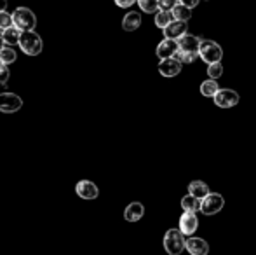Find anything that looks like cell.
I'll use <instances>...</instances> for the list:
<instances>
[{"label": "cell", "instance_id": "obj_32", "mask_svg": "<svg viewBox=\"0 0 256 255\" xmlns=\"http://www.w3.org/2000/svg\"><path fill=\"white\" fill-rule=\"evenodd\" d=\"M6 48V42H4V34H2V30H0V51Z\"/></svg>", "mask_w": 256, "mask_h": 255}, {"label": "cell", "instance_id": "obj_33", "mask_svg": "<svg viewBox=\"0 0 256 255\" xmlns=\"http://www.w3.org/2000/svg\"><path fill=\"white\" fill-rule=\"evenodd\" d=\"M7 9V0H0V13Z\"/></svg>", "mask_w": 256, "mask_h": 255}, {"label": "cell", "instance_id": "obj_9", "mask_svg": "<svg viewBox=\"0 0 256 255\" xmlns=\"http://www.w3.org/2000/svg\"><path fill=\"white\" fill-rule=\"evenodd\" d=\"M182 62H180L178 58H166V60H160V63H158V72H160L162 77H176V75L182 72Z\"/></svg>", "mask_w": 256, "mask_h": 255}, {"label": "cell", "instance_id": "obj_12", "mask_svg": "<svg viewBox=\"0 0 256 255\" xmlns=\"http://www.w3.org/2000/svg\"><path fill=\"white\" fill-rule=\"evenodd\" d=\"M75 192L82 197V199H96L100 196L98 185L92 184L89 180H80L77 185H75Z\"/></svg>", "mask_w": 256, "mask_h": 255}, {"label": "cell", "instance_id": "obj_5", "mask_svg": "<svg viewBox=\"0 0 256 255\" xmlns=\"http://www.w3.org/2000/svg\"><path fill=\"white\" fill-rule=\"evenodd\" d=\"M223 204H225V199H223L222 194L209 192L208 196L200 201V211H202V215L211 217V215H216L223 210Z\"/></svg>", "mask_w": 256, "mask_h": 255}, {"label": "cell", "instance_id": "obj_11", "mask_svg": "<svg viewBox=\"0 0 256 255\" xmlns=\"http://www.w3.org/2000/svg\"><path fill=\"white\" fill-rule=\"evenodd\" d=\"M186 28H188L186 21L174 20V21H171V23H169L168 27L164 28V37L166 39H174V41H178L180 37H183V35L186 34Z\"/></svg>", "mask_w": 256, "mask_h": 255}, {"label": "cell", "instance_id": "obj_15", "mask_svg": "<svg viewBox=\"0 0 256 255\" xmlns=\"http://www.w3.org/2000/svg\"><path fill=\"white\" fill-rule=\"evenodd\" d=\"M143 215H145V206L138 201L128 204L124 210V218L128 222H138L140 218H143Z\"/></svg>", "mask_w": 256, "mask_h": 255}, {"label": "cell", "instance_id": "obj_22", "mask_svg": "<svg viewBox=\"0 0 256 255\" xmlns=\"http://www.w3.org/2000/svg\"><path fill=\"white\" fill-rule=\"evenodd\" d=\"M172 16H174V20L188 21L190 18H192V9L186 7V6H183V4H178V6L172 9Z\"/></svg>", "mask_w": 256, "mask_h": 255}, {"label": "cell", "instance_id": "obj_10", "mask_svg": "<svg viewBox=\"0 0 256 255\" xmlns=\"http://www.w3.org/2000/svg\"><path fill=\"white\" fill-rule=\"evenodd\" d=\"M180 46H178V41H174V39H166L160 42V44L157 46V49H155V55H157L158 60H166V58H172V56L178 53Z\"/></svg>", "mask_w": 256, "mask_h": 255}, {"label": "cell", "instance_id": "obj_28", "mask_svg": "<svg viewBox=\"0 0 256 255\" xmlns=\"http://www.w3.org/2000/svg\"><path fill=\"white\" fill-rule=\"evenodd\" d=\"M180 0H158V11H172Z\"/></svg>", "mask_w": 256, "mask_h": 255}, {"label": "cell", "instance_id": "obj_26", "mask_svg": "<svg viewBox=\"0 0 256 255\" xmlns=\"http://www.w3.org/2000/svg\"><path fill=\"white\" fill-rule=\"evenodd\" d=\"M208 75L209 79H220L223 75V65L222 63H212V65H208Z\"/></svg>", "mask_w": 256, "mask_h": 255}, {"label": "cell", "instance_id": "obj_17", "mask_svg": "<svg viewBox=\"0 0 256 255\" xmlns=\"http://www.w3.org/2000/svg\"><path fill=\"white\" fill-rule=\"evenodd\" d=\"M211 192L209 191V187H208V184L202 180H194V182H190V185H188V194H192V196H196V197H199V199H204L208 194Z\"/></svg>", "mask_w": 256, "mask_h": 255}, {"label": "cell", "instance_id": "obj_20", "mask_svg": "<svg viewBox=\"0 0 256 255\" xmlns=\"http://www.w3.org/2000/svg\"><path fill=\"white\" fill-rule=\"evenodd\" d=\"M171 21H174L172 11H157V14H155V27L164 30Z\"/></svg>", "mask_w": 256, "mask_h": 255}, {"label": "cell", "instance_id": "obj_6", "mask_svg": "<svg viewBox=\"0 0 256 255\" xmlns=\"http://www.w3.org/2000/svg\"><path fill=\"white\" fill-rule=\"evenodd\" d=\"M214 103L220 107V109H232L236 107L237 103L240 102V96L237 91L230 88H223V89H218V93L214 95Z\"/></svg>", "mask_w": 256, "mask_h": 255}, {"label": "cell", "instance_id": "obj_18", "mask_svg": "<svg viewBox=\"0 0 256 255\" xmlns=\"http://www.w3.org/2000/svg\"><path fill=\"white\" fill-rule=\"evenodd\" d=\"M2 34H4V42H6V46H10V48H12V46L20 44L21 30L14 27V25L9 28H6V30H2Z\"/></svg>", "mask_w": 256, "mask_h": 255}, {"label": "cell", "instance_id": "obj_4", "mask_svg": "<svg viewBox=\"0 0 256 255\" xmlns=\"http://www.w3.org/2000/svg\"><path fill=\"white\" fill-rule=\"evenodd\" d=\"M199 56L202 58V62H206L208 65L218 63V62H222V58H223V49L220 48L218 42L202 39L200 48H199Z\"/></svg>", "mask_w": 256, "mask_h": 255}, {"label": "cell", "instance_id": "obj_19", "mask_svg": "<svg viewBox=\"0 0 256 255\" xmlns=\"http://www.w3.org/2000/svg\"><path fill=\"white\" fill-rule=\"evenodd\" d=\"M200 201H202V199L192 196V194H186V196H183L182 197L183 211H196V213H197V211L200 210Z\"/></svg>", "mask_w": 256, "mask_h": 255}, {"label": "cell", "instance_id": "obj_21", "mask_svg": "<svg viewBox=\"0 0 256 255\" xmlns=\"http://www.w3.org/2000/svg\"><path fill=\"white\" fill-rule=\"evenodd\" d=\"M218 82L214 79H208L200 84V95L206 96V98H214V95L218 93Z\"/></svg>", "mask_w": 256, "mask_h": 255}, {"label": "cell", "instance_id": "obj_3", "mask_svg": "<svg viewBox=\"0 0 256 255\" xmlns=\"http://www.w3.org/2000/svg\"><path fill=\"white\" fill-rule=\"evenodd\" d=\"M185 234L178 229H168L164 234V248L169 255H182L185 250Z\"/></svg>", "mask_w": 256, "mask_h": 255}, {"label": "cell", "instance_id": "obj_1", "mask_svg": "<svg viewBox=\"0 0 256 255\" xmlns=\"http://www.w3.org/2000/svg\"><path fill=\"white\" fill-rule=\"evenodd\" d=\"M21 51L28 56H38L44 49V42H42V37L37 34L35 30L30 32H21V39H20V44Z\"/></svg>", "mask_w": 256, "mask_h": 255}, {"label": "cell", "instance_id": "obj_24", "mask_svg": "<svg viewBox=\"0 0 256 255\" xmlns=\"http://www.w3.org/2000/svg\"><path fill=\"white\" fill-rule=\"evenodd\" d=\"M138 6L143 13L154 14L158 11V0H138Z\"/></svg>", "mask_w": 256, "mask_h": 255}, {"label": "cell", "instance_id": "obj_27", "mask_svg": "<svg viewBox=\"0 0 256 255\" xmlns=\"http://www.w3.org/2000/svg\"><path fill=\"white\" fill-rule=\"evenodd\" d=\"M12 14L6 13V11H2L0 13V30H6V28L12 27Z\"/></svg>", "mask_w": 256, "mask_h": 255}, {"label": "cell", "instance_id": "obj_16", "mask_svg": "<svg viewBox=\"0 0 256 255\" xmlns=\"http://www.w3.org/2000/svg\"><path fill=\"white\" fill-rule=\"evenodd\" d=\"M140 27H142V14L136 13V11L128 13L124 16V20H122V28H124L126 32H134V30H138Z\"/></svg>", "mask_w": 256, "mask_h": 255}, {"label": "cell", "instance_id": "obj_13", "mask_svg": "<svg viewBox=\"0 0 256 255\" xmlns=\"http://www.w3.org/2000/svg\"><path fill=\"white\" fill-rule=\"evenodd\" d=\"M185 248L188 250L190 255H208L209 253L208 241L202 238H194V236H190V238L186 239Z\"/></svg>", "mask_w": 256, "mask_h": 255}, {"label": "cell", "instance_id": "obj_8", "mask_svg": "<svg viewBox=\"0 0 256 255\" xmlns=\"http://www.w3.org/2000/svg\"><path fill=\"white\" fill-rule=\"evenodd\" d=\"M199 227V218H197L196 211H183L180 217V231L185 236H192Z\"/></svg>", "mask_w": 256, "mask_h": 255}, {"label": "cell", "instance_id": "obj_25", "mask_svg": "<svg viewBox=\"0 0 256 255\" xmlns=\"http://www.w3.org/2000/svg\"><path fill=\"white\" fill-rule=\"evenodd\" d=\"M199 56V53H185L182 49H178V53L174 55V58H178L182 63H194Z\"/></svg>", "mask_w": 256, "mask_h": 255}, {"label": "cell", "instance_id": "obj_29", "mask_svg": "<svg viewBox=\"0 0 256 255\" xmlns=\"http://www.w3.org/2000/svg\"><path fill=\"white\" fill-rule=\"evenodd\" d=\"M9 68H7L6 63H0V84L6 86L7 81H9Z\"/></svg>", "mask_w": 256, "mask_h": 255}, {"label": "cell", "instance_id": "obj_2", "mask_svg": "<svg viewBox=\"0 0 256 255\" xmlns=\"http://www.w3.org/2000/svg\"><path fill=\"white\" fill-rule=\"evenodd\" d=\"M12 23L21 32H30L35 30V27H37V16L28 7H18L12 13Z\"/></svg>", "mask_w": 256, "mask_h": 255}, {"label": "cell", "instance_id": "obj_30", "mask_svg": "<svg viewBox=\"0 0 256 255\" xmlns=\"http://www.w3.org/2000/svg\"><path fill=\"white\" fill-rule=\"evenodd\" d=\"M134 2H138V0H115V4H117L118 7H122V9H126V7H131Z\"/></svg>", "mask_w": 256, "mask_h": 255}, {"label": "cell", "instance_id": "obj_23", "mask_svg": "<svg viewBox=\"0 0 256 255\" xmlns=\"http://www.w3.org/2000/svg\"><path fill=\"white\" fill-rule=\"evenodd\" d=\"M18 60V55L10 46H6V48L0 51V63H6V65H10Z\"/></svg>", "mask_w": 256, "mask_h": 255}, {"label": "cell", "instance_id": "obj_14", "mask_svg": "<svg viewBox=\"0 0 256 255\" xmlns=\"http://www.w3.org/2000/svg\"><path fill=\"white\" fill-rule=\"evenodd\" d=\"M200 42H202V39L196 37V35H188V34H185L183 37L178 39L180 49L185 53H199Z\"/></svg>", "mask_w": 256, "mask_h": 255}, {"label": "cell", "instance_id": "obj_7", "mask_svg": "<svg viewBox=\"0 0 256 255\" xmlns=\"http://www.w3.org/2000/svg\"><path fill=\"white\" fill-rule=\"evenodd\" d=\"M23 107V100L21 96L14 95V93H0V112L12 114Z\"/></svg>", "mask_w": 256, "mask_h": 255}, {"label": "cell", "instance_id": "obj_31", "mask_svg": "<svg viewBox=\"0 0 256 255\" xmlns=\"http://www.w3.org/2000/svg\"><path fill=\"white\" fill-rule=\"evenodd\" d=\"M180 4H183V6L190 7V9H194L196 6H199V0H180Z\"/></svg>", "mask_w": 256, "mask_h": 255}]
</instances>
